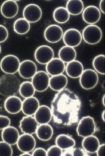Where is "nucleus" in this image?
Returning a JSON list of instances; mask_svg holds the SVG:
<instances>
[{"label":"nucleus","mask_w":105,"mask_h":156,"mask_svg":"<svg viewBox=\"0 0 105 156\" xmlns=\"http://www.w3.org/2000/svg\"><path fill=\"white\" fill-rule=\"evenodd\" d=\"M39 107L38 99L32 97L26 98L22 102L21 110L27 116H32L35 114Z\"/></svg>","instance_id":"obj_16"},{"label":"nucleus","mask_w":105,"mask_h":156,"mask_svg":"<svg viewBox=\"0 0 105 156\" xmlns=\"http://www.w3.org/2000/svg\"><path fill=\"white\" fill-rule=\"evenodd\" d=\"M19 7L15 1H7L2 5L1 11L2 16L7 19L13 18L18 14Z\"/></svg>","instance_id":"obj_19"},{"label":"nucleus","mask_w":105,"mask_h":156,"mask_svg":"<svg viewBox=\"0 0 105 156\" xmlns=\"http://www.w3.org/2000/svg\"><path fill=\"white\" fill-rule=\"evenodd\" d=\"M19 136L18 130L13 126H9L5 128L2 133V140L11 145L17 144Z\"/></svg>","instance_id":"obj_21"},{"label":"nucleus","mask_w":105,"mask_h":156,"mask_svg":"<svg viewBox=\"0 0 105 156\" xmlns=\"http://www.w3.org/2000/svg\"><path fill=\"white\" fill-rule=\"evenodd\" d=\"M35 91L31 82L29 81L22 83L19 90L20 95L25 99L33 97Z\"/></svg>","instance_id":"obj_31"},{"label":"nucleus","mask_w":105,"mask_h":156,"mask_svg":"<svg viewBox=\"0 0 105 156\" xmlns=\"http://www.w3.org/2000/svg\"><path fill=\"white\" fill-rule=\"evenodd\" d=\"M102 104H103L104 105V106H105V95L104 94L103 95V97H102Z\"/></svg>","instance_id":"obj_44"},{"label":"nucleus","mask_w":105,"mask_h":156,"mask_svg":"<svg viewBox=\"0 0 105 156\" xmlns=\"http://www.w3.org/2000/svg\"><path fill=\"white\" fill-rule=\"evenodd\" d=\"M1 50H2L1 47V45H0V54H1Z\"/></svg>","instance_id":"obj_45"},{"label":"nucleus","mask_w":105,"mask_h":156,"mask_svg":"<svg viewBox=\"0 0 105 156\" xmlns=\"http://www.w3.org/2000/svg\"><path fill=\"white\" fill-rule=\"evenodd\" d=\"M20 60L17 56L9 55L5 56L0 63V67L2 71L7 74L14 75L18 71Z\"/></svg>","instance_id":"obj_4"},{"label":"nucleus","mask_w":105,"mask_h":156,"mask_svg":"<svg viewBox=\"0 0 105 156\" xmlns=\"http://www.w3.org/2000/svg\"><path fill=\"white\" fill-rule=\"evenodd\" d=\"M36 134L40 140L47 141L51 139L53 134V129L48 124H41L37 127Z\"/></svg>","instance_id":"obj_26"},{"label":"nucleus","mask_w":105,"mask_h":156,"mask_svg":"<svg viewBox=\"0 0 105 156\" xmlns=\"http://www.w3.org/2000/svg\"><path fill=\"white\" fill-rule=\"evenodd\" d=\"M59 59L64 63H68L75 60L77 52L75 49L71 47L64 46L59 50L58 53Z\"/></svg>","instance_id":"obj_25"},{"label":"nucleus","mask_w":105,"mask_h":156,"mask_svg":"<svg viewBox=\"0 0 105 156\" xmlns=\"http://www.w3.org/2000/svg\"><path fill=\"white\" fill-rule=\"evenodd\" d=\"M97 155L98 156H103L105 155V144L100 145L97 151Z\"/></svg>","instance_id":"obj_39"},{"label":"nucleus","mask_w":105,"mask_h":156,"mask_svg":"<svg viewBox=\"0 0 105 156\" xmlns=\"http://www.w3.org/2000/svg\"><path fill=\"white\" fill-rule=\"evenodd\" d=\"M56 143L57 146L62 150L73 147L76 144V142L73 138L65 134H61L57 136Z\"/></svg>","instance_id":"obj_28"},{"label":"nucleus","mask_w":105,"mask_h":156,"mask_svg":"<svg viewBox=\"0 0 105 156\" xmlns=\"http://www.w3.org/2000/svg\"><path fill=\"white\" fill-rule=\"evenodd\" d=\"M105 2L104 0H102L100 2L99 4L100 10L103 14H105Z\"/></svg>","instance_id":"obj_41"},{"label":"nucleus","mask_w":105,"mask_h":156,"mask_svg":"<svg viewBox=\"0 0 105 156\" xmlns=\"http://www.w3.org/2000/svg\"><path fill=\"white\" fill-rule=\"evenodd\" d=\"M73 156H88L85 150L80 148H73Z\"/></svg>","instance_id":"obj_37"},{"label":"nucleus","mask_w":105,"mask_h":156,"mask_svg":"<svg viewBox=\"0 0 105 156\" xmlns=\"http://www.w3.org/2000/svg\"><path fill=\"white\" fill-rule=\"evenodd\" d=\"M81 106L80 100L73 92L67 89L58 92L51 103L54 122L62 127L75 125L78 122Z\"/></svg>","instance_id":"obj_1"},{"label":"nucleus","mask_w":105,"mask_h":156,"mask_svg":"<svg viewBox=\"0 0 105 156\" xmlns=\"http://www.w3.org/2000/svg\"><path fill=\"white\" fill-rule=\"evenodd\" d=\"M64 31L61 27L56 24L50 25L44 33V36L46 41L51 43L58 42L63 37Z\"/></svg>","instance_id":"obj_11"},{"label":"nucleus","mask_w":105,"mask_h":156,"mask_svg":"<svg viewBox=\"0 0 105 156\" xmlns=\"http://www.w3.org/2000/svg\"><path fill=\"white\" fill-rule=\"evenodd\" d=\"M16 144L21 152L29 153L35 147L36 141L32 135L24 134L20 136Z\"/></svg>","instance_id":"obj_12"},{"label":"nucleus","mask_w":105,"mask_h":156,"mask_svg":"<svg viewBox=\"0 0 105 156\" xmlns=\"http://www.w3.org/2000/svg\"><path fill=\"white\" fill-rule=\"evenodd\" d=\"M105 110H104L102 114V120L105 122Z\"/></svg>","instance_id":"obj_43"},{"label":"nucleus","mask_w":105,"mask_h":156,"mask_svg":"<svg viewBox=\"0 0 105 156\" xmlns=\"http://www.w3.org/2000/svg\"><path fill=\"white\" fill-rule=\"evenodd\" d=\"M24 18L30 23L39 21L42 16L41 9L38 5L34 4L27 5L23 10Z\"/></svg>","instance_id":"obj_9"},{"label":"nucleus","mask_w":105,"mask_h":156,"mask_svg":"<svg viewBox=\"0 0 105 156\" xmlns=\"http://www.w3.org/2000/svg\"><path fill=\"white\" fill-rule=\"evenodd\" d=\"M80 77L81 86L83 89L87 90L93 89L98 82V75L96 71L92 69L84 70Z\"/></svg>","instance_id":"obj_6"},{"label":"nucleus","mask_w":105,"mask_h":156,"mask_svg":"<svg viewBox=\"0 0 105 156\" xmlns=\"http://www.w3.org/2000/svg\"><path fill=\"white\" fill-rule=\"evenodd\" d=\"M54 52L51 47L42 45L37 48L34 52V58L39 64H47L54 58Z\"/></svg>","instance_id":"obj_8"},{"label":"nucleus","mask_w":105,"mask_h":156,"mask_svg":"<svg viewBox=\"0 0 105 156\" xmlns=\"http://www.w3.org/2000/svg\"><path fill=\"white\" fill-rule=\"evenodd\" d=\"M64 63L59 58H54L46 65L47 73L51 76L62 74L65 69Z\"/></svg>","instance_id":"obj_18"},{"label":"nucleus","mask_w":105,"mask_h":156,"mask_svg":"<svg viewBox=\"0 0 105 156\" xmlns=\"http://www.w3.org/2000/svg\"><path fill=\"white\" fill-rule=\"evenodd\" d=\"M67 84V79L65 75L61 74L52 76L50 79L49 87L55 91L63 90Z\"/></svg>","instance_id":"obj_23"},{"label":"nucleus","mask_w":105,"mask_h":156,"mask_svg":"<svg viewBox=\"0 0 105 156\" xmlns=\"http://www.w3.org/2000/svg\"><path fill=\"white\" fill-rule=\"evenodd\" d=\"M11 123V120L8 117L0 115V130H3L10 126Z\"/></svg>","instance_id":"obj_35"},{"label":"nucleus","mask_w":105,"mask_h":156,"mask_svg":"<svg viewBox=\"0 0 105 156\" xmlns=\"http://www.w3.org/2000/svg\"><path fill=\"white\" fill-rule=\"evenodd\" d=\"M82 18L86 23L94 25L98 22L101 18V12L96 6H87L82 12Z\"/></svg>","instance_id":"obj_13"},{"label":"nucleus","mask_w":105,"mask_h":156,"mask_svg":"<svg viewBox=\"0 0 105 156\" xmlns=\"http://www.w3.org/2000/svg\"><path fill=\"white\" fill-rule=\"evenodd\" d=\"M84 5L81 0H70L66 4V9L70 15L77 16L83 12Z\"/></svg>","instance_id":"obj_27"},{"label":"nucleus","mask_w":105,"mask_h":156,"mask_svg":"<svg viewBox=\"0 0 105 156\" xmlns=\"http://www.w3.org/2000/svg\"><path fill=\"white\" fill-rule=\"evenodd\" d=\"M13 150L11 145L3 141L0 142V156H12Z\"/></svg>","instance_id":"obj_33"},{"label":"nucleus","mask_w":105,"mask_h":156,"mask_svg":"<svg viewBox=\"0 0 105 156\" xmlns=\"http://www.w3.org/2000/svg\"><path fill=\"white\" fill-rule=\"evenodd\" d=\"M22 102L20 98L16 96L8 97L4 103L6 111L11 114H16L21 111Z\"/></svg>","instance_id":"obj_17"},{"label":"nucleus","mask_w":105,"mask_h":156,"mask_svg":"<svg viewBox=\"0 0 105 156\" xmlns=\"http://www.w3.org/2000/svg\"><path fill=\"white\" fill-rule=\"evenodd\" d=\"M20 80L13 75L7 74L0 78V94L6 97L14 96L19 91Z\"/></svg>","instance_id":"obj_2"},{"label":"nucleus","mask_w":105,"mask_h":156,"mask_svg":"<svg viewBox=\"0 0 105 156\" xmlns=\"http://www.w3.org/2000/svg\"><path fill=\"white\" fill-rule=\"evenodd\" d=\"M96 124L93 118L84 117L80 121L77 128V134L84 138L93 135L96 131Z\"/></svg>","instance_id":"obj_5"},{"label":"nucleus","mask_w":105,"mask_h":156,"mask_svg":"<svg viewBox=\"0 0 105 156\" xmlns=\"http://www.w3.org/2000/svg\"><path fill=\"white\" fill-rule=\"evenodd\" d=\"M20 156H32L31 154H30L28 152H24L23 153H22L20 155Z\"/></svg>","instance_id":"obj_42"},{"label":"nucleus","mask_w":105,"mask_h":156,"mask_svg":"<svg viewBox=\"0 0 105 156\" xmlns=\"http://www.w3.org/2000/svg\"><path fill=\"white\" fill-rule=\"evenodd\" d=\"M65 69L67 75L73 79L80 77L84 71L83 65L80 62L75 60L67 63Z\"/></svg>","instance_id":"obj_22"},{"label":"nucleus","mask_w":105,"mask_h":156,"mask_svg":"<svg viewBox=\"0 0 105 156\" xmlns=\"http://www.w3.org/2000/svg\"><path fill=\"white\" fill-rule=\"evenodd\" d=\"M62 150L56 145L50 147L47 151V156H62Z\"/></svg>","instance_id":"obj_34"},{"label":"nucleus","mask_w":105,"mask_h":156,"mask_svg":"<svg viewBox=\"0 0 105 156\" xmlns=\"http://www.w3.org/2000/svg\"><path fill=\"white\" fill-rule=\"evenodd\" d=\"M82 37L87 43L91 45L98 44L102 37V30L96 25H89L86 27L82 33Z\"/></svg>","instance_id":"obj_3"},{"label":"nucleus","mask_w":105,"mask_h":156,"mask_svg":"<svg viewBox=\"0 0 105 156\" xmlns=\"http://www.w3.org/2000/svg\"><path fill=\"white\" fill-rule=\"evenodd\" d=\"M92 65L95 70L101 75H105V56L100 55L94 59Z\"/></svg>","instance_id":"obj_32"},{"label":"nucleus","mask_w":105,"mask_h":156,"mask_svg":"<svg viewBox=\"0 0 105 156\" xmlns=\"http://www.w3.org/2000/svg\"><path fill=\"white\" fill-rule=\"evenodd\" d=\"M54 21L59 24H64L68 21L70 14L66 8L59 7L55 9L53 12Z\"/></svg>","instance_id":"obj_29"},{"label":"nucleus","mask_w":105,"mask_h":156,"mask_svg":"<svg viewBox=\"0 0 105 156\" xmlns=\"http://www.w3.org/2000/svg\"><path fill=\"white\" fill-rule=\"evenodd\" d=\"M37 67L35 63L30 60L23 61L20 64L18 72L22 77L26 79H32L37 72Z\"/></svg>","instance_id":"obj_14"},{"label":"nucleus","mask_w":105,"mask_h":156,"mask_svg":"<svg viewBox=\"0 0 105 156\" xmlns=\"http://www.w3.org/2000/svg\"><path fill=\"white\" fill-rule=\"evenodd\" d=\"M100 145L98 138L93 135L84 138L82 142L84 150L90 153H96Z\"/></svg>","instance_id":"obj_24"},{"label":"nucleus","mask_w":105,"mask_h":156,"mask_svg":"<svg viewBox=\"0 0 105 156\" xmlns=\"http://www.w3.org/2000/svg\"><path fill=\"white\" fill-rule=\"evenodd\" d=\"M34 115L35 119L40 125L48 124L52 118L51 109L44 105L40 106Z\"/></svg>","instance_id":"obj_20"},{"label":"nucleus","mask_w":105,"mask_h":156,"mask_svg":"<svg viewBox=\"0 0 105 156\" xmlns=\"http://www.w3.org/2000/svg\"><path fill=\"white\" fill-rule=\"evenodd\" d=\"M14 30L17 34L24 35L28 33L31 28L30 23L24 18H19L15 22Z\"/></svg>","instance_id":"obj_30"},{"label":"nucleus","mask_w":105,"mask_h":156,"mask_svg":"<svg viewBox=\"0 0 105 156\" xmlns=\"http://www.w3.org/2000/svg\"><path fill=\"white\" fill-rule=\"evenodd\" d=\"M63 41L67 46L74 48L81 43L82 37L79 30L74 28L68 29L64 34Z\"/></svg>","instance_id":"obj_10"},{"label":"nucleus","mask_w":105,"mask_h":156,"mask_svg":"<svg viewBox=\"0 0 105 156\" xmlns=\"http://www.w3.org/2000/svg\"><path fill=\"white\" fill-rule=\"evenodd\" d=\"M32 156H47V152L44 148L39 147L34 150Z\"/></svg>","instance_id":"obj_38"},{"label":"nucleus","mask_w":105,"mask_h":156,"mask_svg":"<svg viewBox=\"0 0 105 156\" xmlns=\"http://www.w3.org/2000/svg\"><path fill=\"white\" fill-rule=\"evenodd\" d=\"M72 150H73V147L66 150L64 152L62 153V156H73Z\"/></svg>","instance_id":"obj_40"},{"label":"nucleus","mask_w":105,"mask_h":156,"mask_svg":"<svg viewBox=\"0 0 105 156\" xmlns=\"http://www.w3.org/2000/svg\"><path fill=\"white\" fill-rule=\"evenodd\" d=\"M19 127L24 134L32 135L36 133L38 126L35 118L32 116L24 117L20 122Z\"/></svg>","instance_id":"obj_15"},{"label":"nucleus","mask_w":105,"mask_h":156,"mask_svg":"<svg viewBox=\"0 0 105 156\" xmlns=\"http://www.w3.org/2000/svg\"><path fill=\"white\" fill-rule=\"evenodd\" d=\"M50 78L47 73L39 71L32 78L31 83L35 90L38 92L45 91L49 86Z\"/></svg>","instance_id":"obj_7"},{"label":"nucleus","mask_w":105,"mask_h":156,"mask_svg":"<svg viewBox=\"0 0 105 156\" xmlns=\"http://www.w3.org/2000/svg\"><path fill=\"white\" fill-rule=\"evenodd\" d=\"M8 36V31L6 27L0 25V43L5 41Z\"/></svg>","instance_id":"obj_36"}]
</instances>
